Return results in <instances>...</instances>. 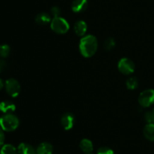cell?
Here are the masks:
<instances>
[{
    "label": "cell",
    "mask_w": 154,
    "mask_h": 154,
    "mask_svg": "<svg viewBox=\"0 0 154 154\" xmlns=\"http://www.w3.org/2000/svg\"><path fill=\"white\" fill-rule=\"evenodd\" d=\"M98 48L97 39L93 35L83 36L80 41V52L84 57H91L95 54Z\"/></svg>",
    "instance_id": "obj_1"
},
{
    "label": "cell",
    "mask_w": 154,
    "mask_h": 154,
    "mask_svg": "<svg viewBox=\"0 0 154 154\" xmlns=\"http://www.w3.org/2000/svg\"><path fill=\"white\" fill-rule=\"evenodd\" d=\"M19 119L12 113H6L0 118V127L3 131H13L19 126Z\"/></svg>",
    "instance_id": "obj_2"
},
{
    "label": "cell",
    "mask_w": 154,
    "mask_h": 154,
    "mask_svg": "<svg viewBox=\"0 0 154 154\" xmlns=\"http://www.w3.org/2000/svg\"><path fill=\"white\" fill-rule=\"evenodd\" d=\"M51 30L58 34H65L69 30V24L68 21L61 17L54 18L51 22Z\"/></svg>",
    "instance_id": "obj_3"
},
{
    "label": "cell",
    "mask_w": 154,
    "mask_h": 154,
    "mask_svg": "<svg viewBox=\"0 0 154 154\" xmlns=\"http://www.w3.org/2000/svg\"><path fill=\"white\" fill-rule=\"evenodd\" d=\"M138 103L143 107H148L154 104V90L147 89L140 94Z\"/></svg>",
    "instance_id": "obj_4"
},
{
    "label": "cell",
    "mask_w": 154,
    "mask_h": 154,
    "mask_svg": "<svg viewBox=\"0 0 154 154\" xmlns=\"http://www.w3.org/2000/svg\"><path fill=\"white\" fill-rule=\"evenodd\" d=\"M118 69L125 75H130L135 71V63L129 58H122L118 63Z\"/></svg>",
    "instance_id": "obj_5"
},
{
    "label": "cell",
    "mask_w": 154,
    "mask_h": 154,
    "mask_svg": "<svg viewBox=\"0 0 154 154\" xmlns=\"http://www.w3.org/2000/svg\"><path fill=\"white\" fill-rule=\"evenodd\" d=\"M5 89L10 96L16 98L20 92V85L19 82L14 79H8L5 82Z\"/></svg>",
    "instance_id": "obj_6"
},
{
    "label": "cell",
    "mask_w": 154,
    "mask_h": 154,
    "mask_svg": "<svg viewBox=\"0 0 154 154\" xmlns=\"http://www.w3.org/2000/svg\"><path fill=\"white\" fill-rule=\"evenodd\" d=\"M75 124V116L71 113H66L61 118V125L65 130H70Z\"/></svg>",
    "instance_id": "obj_7"
},
{
    "label": "cell",
    "mask_w": 154,
    "mask_h": 154,
    "mask_svg": "<svg viewBox=\"0 0 154 154\" xmlns=\"http://www.w3.org/2000/svg\"><path fill=\"white\" fill-rule=\"evenodd\" d=\"M87 0H74L72 5V9L75 13H81L87 9Z\"/></svg>",
    "instance_id": "obj_8"
},
{
    "label": "cell",
    "mask_w": 154,
    "mask_h": 154,
    "mask_svg": "<svg viewBox=\"0 0 154 154\" xmlns=\"http://www.w3.org/2000/svg\"><path fill=\"white\" fill-rule=\"evenodd\" d=\"M54 152V147L48 142L40 143L36 149V154H52Z\"/></svg>",
    "instance_id": "obj_9"
},
{
    "label": "cell",
    "mask_w": 154,
    "mask_h": 154,
    "mask_svg": "<svg viewBox=\"0 0 154 154\" xmlns=\"http://www.w3.org/2000/svg\"><path fill=\"white\" fill-rule=\"evenodd\" d=\"M87 30V25L85 21H79L75 23L74 26V31L78 36H84Z\"/></svg>",
    "instance_id": "obj_10"
},
{
    "label": "cell",
    "mask_w": 154,
    "mask_h": 154,
    "mask_svg": "<svg viewBox=\"0 0 154 154\" xmlns=\"http://www.w3.org/2000/svg\"><path fill=\"white\" fill-rule=\"evenodd\" d=\"M16 109L14 104L9 101H4L0 103V111L5 113H11Z\"/></svg>",
    "instance_id": "obj_11"
},
{
    "label": "cell",
    "mask_w": 154,
    "mask_h": 154,
    "mask_svg": "<svg viewBox=\"0 0 154 154\" xmlns=\"http://www.w3.org/2000/svg\"><path fill=\"white\" fill-rule=\"evenodd\" d=\"M19 154H36V151L30 144L26 143H21L17 147Z\"/></svg>",
    "instance_id": "obj_12"
},
{
    "label": "cell",
    "mask_w": 154,
    "mask_h": 154,
    "mask_svg": "<svg viewBox=\"0 0 154 154\" xmlns=\"http://www.w3.org/2000/svg\"><path fill=\"white\" fill-rule=\"evenodd\" d=\"M80 148L86 154L91 153L93 150V144L91 140H89V139L84 138L80 142Z\"/></svg>",
    "instance_id": "obj_13"
},
{
    "label": "cell",
    "mask_w": 154,
    "mask_h": 154,
    "mask_svg": "<svg viewBox=\"0 0 154 154\" xmlns=\"http://www.w3.org/2000/svg\"><path fill=\"white\" fill-rule=\"evenodd\" d=\"M51 21L52 20H51L50 14H48V13H45V12L38 14L35 17V22L40 25H46V24L51 23Z\"/></svg>",
    "instance_id": "obj_14"
},
{
    "label": "cell",
    "mask_w": 154,
    "mask_h": 154,
    "mask_svg": "<svg viewBox=\"0 0 154 154\" xmlns=\"http://www.w3.org/2000/svg\"><path fill=\"white\" fill-rule=\"evenodd\" d=\"M144 135L150 141H154V123H148L144 128Z\"/></svg>",
    "instance_id": "obj_15"
},
{
    "label": "cell",
    "mask_w": 154,
    "mask_h": 154,
    "mask_svg": "<svg viewBox=\"0 0 154 154\" xmlns=\"http://www.w3.org/2000/svg\"><path fill=\"white\" fill-rule=\"evenodd\" d=\"M17 149L11 144H5L2 146L0 154H17Z\"/></svg>",
    "instance_id": "obj_16"
},
{
    "label": "cell",
    "mask_w": 154,
    "mask_h": 154,
    "mask_svg": "<svg viewBox=\"0 0 154 154\" xmlns=\"http://www.w3.org/2000/svg\"><path fill=\"white\" fill-rule=\"evenodd\" d=\"M138 86V81L135 77H130L126 81V87L129 90H135Z\"/></svg>",
    "instance_id": "obj_17"
},
{
    "label": "cell",
    "mask_w": 154,
    "mask_h": 154,
    "mask_svg": "<svg viewBox=\"0 0 154 154\" xmlns=\"http://www.w3.org/2000/svg\"><path fill=\"white\" fill-rule=\"evenodd\" d=\"M116 42L114 39L113 38H108L104 42V47H105V49L107 51H110V50H112L113 48L115 47Z\"/></svg>",
    "instance_id": "obj_18"
},
{
    "label": "cell",
    "mask_w": 154,
    "mask_h": 154,
    "mask_svg": "<svg viewBox=\"0 0 154 154\" xmlns=\"http://www.w3.org/2000/svg\"><path fill=\"white\" fill-rule=\"evenodd\" d=\"M11 51V48L9 45H0V57H7L9 55Z\"/></svg>",
    "instance_id": "obj_19"
},
{
    "label": "cell",
    "mask_w": 154,
    "mask_h": 154,
    "mask_svg": "<svg viewBox=\"0 0 154 154\" xmlns=\"http://www.w3.org/2000/svg\"><path fill=\"white\" fill-rule=\"evenodd\" d=\"M144 119L147 123H154V109L151 111L146 113L144 115Z\"/></svg>",
    "instance_id": "obj_20"
},
{
    "label": "cell",
    "mask_w": 154,
    "mask_h": 154,
    "mask_svg": "<svg viewBox=\"0 0 154 154\" xmlns=\"http://www.w3.org/2000/svg\"><path fill=\"white\" fill-rule=\"evenodd\" d=\"M97 154H114V152L109 147L103 146L98 149Z\"/></svg>",
    "instance_id": "obj_21"
},
{
    "label": "cell",
    "mask_w": 154,
    "mask_h": 154,
    "mask_svg": "<svg viewBox=\"0 0 154 154\" xmlns=\"http://www.w3.org/2000/svg\"><path fill=\"white\" fill-rule=\"evenodd\" d=\"M51 14L54 16V18H57V17H60V14H61V11H60V8L59 7H57V6H54L51 8Z\"/></svg>",
    "instance_id": "obj_22"
},
{
    "label": "cell",
    "mask_w": 154,
    "mask_h": 154,
    "mask_svg": "<svg viewBox=\"0 0 154 154\" xmlns=\"http://www.w3.org/2000/svg\"><path fill=\"white\" fill-rule=\"evenodd\" d=\"M5 141V134L4 132H3L2 128L0 127V146H3Z\"/></svg>",
    "instance_id": "obj_23"
},
{
    "label": "cell",
    "mask_w": 154,
    "mask_h": 154,
    "mask_svg": "<svg viewBox=\"0 0 154 154\" xmlns=\"http://www.w3.org/2000/svg\"><path fill=\"white\" fill-rule=\"evenodd\" d=\"M3 86H4V82H3V80L2 79H0V90L2 89Z\"/></svg>",
    "instance_id": "obj_24"
},
{
    "label": "cell",
    "mask_w": 154,
    "mask_h": 154,
    "mask_svg": "<svg viewBox=\"0 0 154 154\" xmlns=\"http://www.w3.org/2000/svg\"><path fill=\"white\" fill-rule=\"evenodd\" d=\"M2 66H1V65H0V72H1V71H2Z\"/></svg>",
    "instance_id": "obj_25"
},
{
    "label": "cell",
    "mask_w": 154,
    "mask_h": 154,
    "mask_svg": "<svg viewBox=\"0 0 154 154\" xmlns=\"http://www.w3.org/2000/svg\"><path fill=\"white\" fill-rule=\"evenodd\" d=\"M87 154H92V153H87Z\"/></svg>",
    "instance_id": "obj_26"
}]
</instances>
